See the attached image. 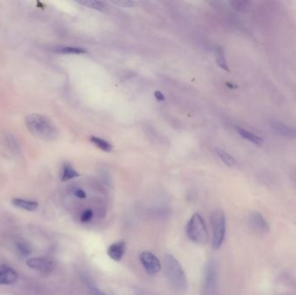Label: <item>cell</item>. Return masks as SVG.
<instances>
[{"label":"cell","mask_w":296,"mask_h":295,"mask_svg":"<svg viewBox=\"0 0 296 295\" xmlns=\"http://www.w3.org/2000/svg\"><path fill=\"white\" fill-rule=\"evenodd\" d=\"M26 265L33 270L45 275L51 274L54 270V264L52 261L41 257L28 259L26 260Z\"/></svg>","instance_id":"cell-7"},{"label":"cell","mask_w":296,"mask_h":295,"mask_svg":"<svg viewBox=\"0 0 296 295\" xmlns=\"http://www.w3.org/2000/svg\"><path fill=\"white\" fill-rule=\"evenodd\" d=\"M211 224L212 229V248L219 250L226 234V218L223 211L216 210L211 215Z\"/></svg>","instance_id":"cell-4"},{"label":"cell","mask_w":296,"mask_h":295,"mask_svg":"<svg viewBox=\"0 0 296 295\" xmlns=\"http://www.w3.org/2000/svg\"><path fill=\"white\" fill-rule=\"evenodd\" d=\"M79 4H83L84 6L96 10V11H105L107 9L106 4L101 2V1H94V0H84V1H79Z\"/></svg>","instance_id":"cell-18"},{"label":"cell","mask_w":296,"mask_h":295,"mask_svg":"<svg viewBox=\"0 0 296 295\" xmlns=\"http://www.w3.org/2000/svg\"><path fill=\"white\" fill-rule=\"evenodd\" d=\"M11 204L18 207V208L28 211H35L39 208V203L31 200H25L22 198H13L11 200Z\"/></svg>","instance_id":"cell-12"},{"label":"cell","mask_w":296,"mask_h":295,"mask_svg":"<svg viewBox=\"0 0 296 295\" xmlns=\"http://www.w3.org/2000/svg\"><path fill=\"white\" fill-rule=\"evenodd\" d=\"M89 291H90V294L92 295H109L104 293V292L101 291L99 288H95V287H91L89 288Z\"/></svg>","instance_id":"cell-24"},{"label":"cell","mask_w":296,"mask_h":295,"mask_svg":"<svg viewBox=\"0 0 296 295\" xmlns=\"http://www.w3.org/2000/svg\"><path fill=\"white\" fill-rule=\"evenodd\" d=\"M94 216V212L91 210V209H87L85 210L82 215H81L80 220L82 222H90L91 220L93 219Z\"/></svg>","instance_id":"cell-22"},{"label":"cell","mask_w":296,"mask_h":295,"mask_svg":"<svg viewBox=\"0 0 296 295\" xmlns=\"http://www.w3.org/2000/svg\"><path fill=\"white\" fill-rule=\"evenodd\" d=\"M164 263L166 275L171 288L179 295H184L188 288V283L181 264L169 253L165 256Z\"/></svg>","instance_id":"cell-2"},{"label":"cell","mask_w":296,"mask_h":295,"mask_svg":"<svg viewBox=\"0 0 296 295\" xmlns=\"http://www.w3.org/2000/svg\"><path fill=\"white\" fill-rule=\"evenodd\" d=\"M79 177V173L69 164H64L61 172V180L63 182Z\"/></svg>","instance_id":"cell-15"},{"label":"cell","mask_w":296,"mask_h":295,"mask_svg":"<svg viewBox=\"0 0 296 295\" xmlns=\"http://www.w3.org/2000/svg\"><path fill=\"white\" fill-rule=\"evenodd\" d=\"M25 125L31 133L43 141H54L59 135L56 126L44 115L39 114L27 115L25 117Z\"/></svg>","instance_id":"cell-1"},{"label":"cell","mask_w":296,"mask_h":295,"mask_svg":"<svg viewBox=\"0 0 296 295\" xmlns=\"http://www.w3.org/2000/svg\"><path fill=\"white\" fill-rule=\"evenodd\" d=\"M18 279L16 271L5 264H0V286L14 284Z\"/></svg>","instance_id":"cell-9"},{"label":"cell","mask_w":296,"mask_h":295,"mask_svg":"<svg viewBox=\"0 0 296 295\" xmlns=\"http://www.w3.org/2000/svg\"><path fill=\"white\" fill-rule=\"evenodd\" d=\"M91 142L94 144L95 146H97L98 148H100L101 151L106 152V153H110L113 150V146H112L110 143H108V141H106L105 139L99 138V137H95V136H92L90 138Z\"/></svg>","instance_id":"cell-17"},{"label":"cell","mask_w":296,"mask_h":295,"mask_svg":"<svg viewBox=\"0 0 296 295\" xmlns=\"http://www.w3.org/2000/svg\"><path fill=\"white\" fill-rule=\"evenodd\" d=\"M216 155L221 160V161L223 163L225 164L227 167H233L237 165V161L235 160V158L233 156H231L230 153H227L225 150L219 148V147H216Z\"/></svg>","instance_id":"cell-14"},{"label":"cell","mask_w":296,"mask_h":295,"mask_svg":"<svg viewBox=\"0 0 296 295\" xmlns=\"http://www.w3.org/2000/svg\"><path fill=\"white\" fill-rule=\"evenodd\" d=\"M237 131L240 134L242 138L246 139L248 141L256 145V146H261L263 143V139L257 134H254L251 131H249L247 129L242 128V127H237Z\"/></svg>","instance_id":"cell-13"},{"label":"cell","mask_w":296,"mask_h":295,"mask_svg":"<svg viewBox=\"0 0 296 295\" xmlns=\"http://www.w3.org/2000/svg\"><path fill=\"white\" fill-rule=\"evenodd\" d=\"M16 249H17V252L19 254V256L23 257V258L29 256L32 252V247L25 240L18 241L16 244Z\"/></svg>","instance_id":"cell-16"},{"label":"cell","mask_w":296,"mask_h":295,"mask_svg":"<svg viewBox=\"0 0 296 295\" xmlns=\"http://www.w3.org/2000/svg\"><path fill=\"white\" fill-rule=\"evenodd\" d=\"M110 3L118 7L122 8L134 7L137 4L135 1H132V0H116V1H111Z\"/></svg>","instance_id":"cell-21"},{"label":"cell","mask_w":296,"mask_h":295,"mask_svg":"<svg viewBox=\"0 0 296 295\" xmlns=\"http://www.w3.org/2000/svg\"><path fill=\"white\" fill-rule=\"evenodd\" d=\"M216 61L217 65L222 69V70H225V71H229V66H228V63H227L226 58L224 56V52H223V49L222 48H216Z\"/></svg>","instance_id":"cell-19"},{"label":"cell","mask_w":296,"mask_h":295,"mask_svg":"<svg viewBox=\"0 0 296 295\" xmlns=\"http://www.w3.org/2000/svg\"><path fill=\"white\" fill-rule=\"evenodd\" d=\"M249 225L254 232L265 235L270 230V226L262 214L259 211H252L248 218Z\"/></svg>","instance_id":"cell-6"},{"label":"cell","mask_w":296,"mask_h":295,"mask_svg":"<svg viewBox=\"0 0 296 295\" xmlns=\"http://www.w3.org/2000/svg\"><path fill=\"white\" fill-rule=\"evenodd\" d=\"M186 234L189 239L196 244L205 245L208 242V231L206 222L199 213L193 214L189 220L186 226Z\"/></svg>","instance_id":"cell-3"},{"label":"cell","mask_w":296,"mask_h":295,"mask_svg":"<svg viewBox=\"0 0 296 295\" xmlns=\"http://www.w3.org/2000/svg\"><path fill=\"white\" fill-rule=\"evenodd\" d=\"M232 4H234L235 7H240V9H243L248 4V2L246 1H235Z\"/></svg>","instance_id":"cell-25"},{"label":"cell","mask_w":296,"mask_h":295,"mask_svg":"<svg viewBox=\"0 0 296 295\" xmlns=\"http://www.w3.org/2000/svg\"><path fill=\"white\" fill-rule=\"evenodd\" d=\"M56 52L61 53V54H75V55H81V54H85L87 53V50L83 49V48H78V47H71V46H65V47H60L56 49Z\"/></svg>","instance_id":"cell-20"},{"label":"cell","mask_w":296,"mask_h":295,"mask_svg":"<svg viewBox=\"0 0 296 295\" xmlns=\"http://www.w3.org/2000/svg\"><path fill=\"white\" fill-rule=\"evenodd\" d=\"M216 279H217V268L216 264L213 260H210L208 264L206 265V270H205V279H204V292L205 294L210 293L215 288L216 285Z\"/></svg>","instance_id":"cell-8"},{"label":"cell","mask_w":296,"mask_h":295,"mask_svg":"<svg viewBox=\"0 0 296 295\" xmlns=\"http://www.w3.org/2000/svg\"><path fill=\"white\" fill-rule=\"evenodd\" d=\"M272 129L280 135L287 138H295L296 139V127L286 125L280 122H273L270 123Z\"/></svg>","instance_id":"cell-11"},{"label":"cell","mask_w":296,"mask_h":295,"mask_svg":"<svg viewBox=\"0 0 296 295\" xmlns=\"http://www.w3.org/2000/svg\"><path fill=\"white\" fill-rule=\"evenodd\" d=\"M154 95H155V98H156L157 100H159V101H165L164 94H162L160 91H156V92L154 93Z\"/></svg>","instance_id":"cell-26"},{"label":"cell","mask_w":296,"mask_h":295,"mask_svg":"<svg viewBox=\"0 0 296 295\" xmlns=\"http://www.w3.org/2000/svg\"><path fill=\"white\" fill-rule=\"evenodd\" d=\"M139 260L144 269L149 275H155L161 270V263L159 258L150 251H144L139 254Z\"/></svg>","instance_id":"cell-5"},{"label":"cell","mask_w":296,"mask_h":295,"mask_svg":"<svg viewBox=\"0 0 296 295\" xmlns=\"http://www.w3.org/2000/svg\"><path fill=\"white\" fill-rule=\"evenodd\" d=\"M74 195L77 197V198H80V199H85L87 198V195L85 193V191L82 189H76L74 191Z\"/></svg>","instance_id":"cell-23"},{"label":"cell","mask_w":296,"mask_h":295,"mask_svg":"<svg viewBox=\"0 0 296 295\" xmlns=\"http://www.w3.org/2000/svg\"><path fill=\"white\" fill-rule=\"evenodd\" d=\"M126 248H127V245L124 241H118V242L112 243L111 245L108 247V256L110 257L112 260L120 261L122 260L123 255L125 254Z\"/></svg>","instance_id":"cell-10"}]
</instances>
